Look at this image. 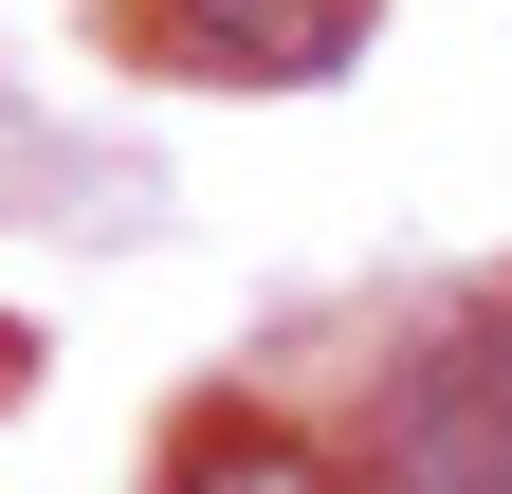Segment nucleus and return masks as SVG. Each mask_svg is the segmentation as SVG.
Segmentation results:
<instances>
[{
    "mask_svg": "<svg viewBox=\"0 0 512 494\" xmlns=\"http://www.w3.org/2000/svg\"><path fill=\"white\" fill-rule=\"evenodd\" d=\"M165 494H348V476L311 458L293 421H183V458H165Z\"/></svg>",
    "mask_w": 512,
    "mask_h": 494,
    "instance_id": "f257e3e1",
    "label": "nucleus"
}]
</instances>
